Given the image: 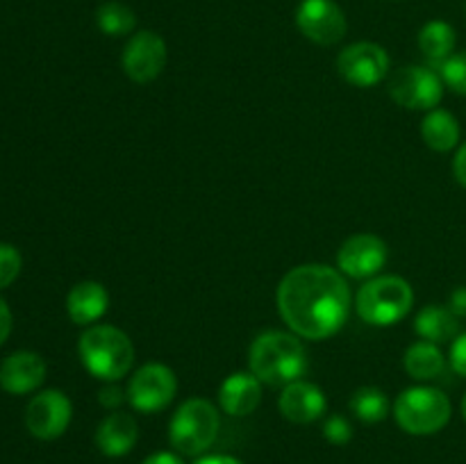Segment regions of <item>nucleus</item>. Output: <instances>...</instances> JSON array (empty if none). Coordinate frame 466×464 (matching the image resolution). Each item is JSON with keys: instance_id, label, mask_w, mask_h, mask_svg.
I'll use <instances>...</instances> for the list:
<instances>
[{"instance_id": "nucleus-33", "label": "nucleus", "mask_w": 466, "mask_h": 464, "mask_svg": "<svg viewBox=\"0 0 466 464\" xmlns=\"http://www.w3.org/2000/svg\"><path fill=\"white\" fill-rule=\"evenodd\" d=\"M144 464H182V459L180 455L168 453V450H159V453L148 455V458L144 459Z\"/></svg>"}, {"instance_id": "nucleus-7", "label": "nucleus", "mask_w": 466, "mask_h": 464, "mask_svg": "<svg viewBox=\"0 0 466 464\" xmlns=\"http://www.w3.org/2000/svg\"><path fill=\"white\" fill-rule=\"evenodd\" d=\"M390 96L394 103L405 109H435L444 96V82L432 66H410L399 68L390 80Z\"/></svg>"}, {"instance_id": "nucleus-22", "label": "nucleus", "mask_w": 466, "mask_h": 464, "mask_svg": "<svg viewBox=\"0 0 466 464\" xmlns=\"http://www.w3.org/2000/svg\"><path fill=\"white\" fill-rule=\"evenodd\" d=\"M455 41L458 36H455L453 25L446 21H428L419 32V48L432 68L444 64L453 55Z\"/></svg>"}, {"instance_id": "nucleus-34", "label": "nucleus", "mask_w": 466, "mask_h": 464, "mask_svg": "<svg viewBox=\"0 0 466 464\" xmlns=\"http://www.w3.org/2000/svg\"><path fill=\"white\" fill-rule=\"evenodd\" d=\"M196 464H244L237 458H230V455H208V458H200Z\"/></svg>"}, {"instance_id": "nucleus-8", "label": "nucleus", "mask_w": 466, "mask_h": 464, "mask_svg": "<svg viewBox=\"0 0 466 464\" xmlns=\"http://www.w3.org/2000/svg\"><path fill=\"white\" fill-rule=\"evenodd\" d=\"M177 391V378L167 364H144L127 385V400L139 412H159L173 400Z\"/></svg>"}, {"instance_id": "nucleus-31", "label": "nucleus", "mask_w": 466, "mask_h": 464, "mask_svg": "<svg viewBox=\"0 0 466 464\" xmlns=\"http://www.w3.org/2000/svg\"><path fill=\"white\" fill-rule=\"evenodd\" d=\"M9 332H12V312H9V305L0 298V346L7 341Z\"/></svg>"}, {"instance_id": "nucleus-32", "label": "nucleus", "mask_w": 466, "mask_h": 464, "mask_svg": "<svg viewBox=\"0 0 466 464\" xmlns=\"http://www.w3.org/2000/svg\"><path fill=\"white\" fill-rule=\"evenodd\" d=\"M453 173H455V177H458L460 185L466 187V141H464L462 146H460L458 153H455Z\"/></svg>"}, {"instance_id": "nucleus-2", "label": "nucleus", "mask_w": 466, "mask_h": 464, "mask_svg": "<svg viewBox=\"0 0 466 464\" xmlns=\"http://www.w3.org/2000/svg\"><path fill=\"white\" fill-rule=\"evenodd\" d=\"M248 364L250 373H255L264 385L287 387L303 378L308 368V353L296 335L268 330L262 332L250 346Z\"/></svg>"}, {"instance_id": "nucleus-25", "label": "nucleus", "mask_w": 466, "mask_h": 464, "mask_svg": "<svg viewBox=\"0 0 466 464\" xmlns=\"http://www.w3.org/2000/svg\"><path fill=\"white\" fill-rule=\"evenodd\" d=\"M444 86L455 94L466 96V53H453L444 64L435 68Z\"/></svg>"}, {"instance_id": "nucleus-29", "label": "nucleus", "mask_w": 466, "mask_h": 464, "mask_svg": "<svg viewBox=\"0 0 466 464\" xmlns=\"http://www.w3.org/2000/svg\"><path fill=\"white\" fill-rule=\"evenodd\" d=\"M126 398H127V391H123L121 387L112 385V382H107V387H103L98 394L100 405H105V408H118Z\"/></svg>"}, {"instance_id": "nucleus-27", "label": "nucleus", "mask_w": 466, "mask_h": 464, "mask_svg": "<svg viewBox=\"0 0 466 464\" xmlns=\"http://www.w3.org/2000/svg\"><path fill=\"white\" fill-rule=\"evenodd\" d=\"M323 437H326L330 444H349L353 439V426L349 423V419L339 417V414H332L323 423Z\"/></svg>"}, {"instance_id": "nucleus-30", "label": "nucleus", "mask_w": 466, "mask_h": 464, "mask_svg": "<svg viewBox=\"0 0 466 464\" xmlns=\"http://www.w3.org/2000/svg\"><path fill=\"white\" fill-rule=\"evenodd\" d=\"M446 308H449L458 318L466 317V287L453 289V294L449 296V305H446Z\"/></svg>"}, {"instance_id": "nucleus-10", "label": "nucleus", "mask_w": 466, "mask_h": 464, "mask_svg": "<svg viewBox=\"0 0 466 464\" xmlns=\"http://www.w3.org/2000/svg\"><path fill=\"white\" fill-rule=\"evenodd\" d=\"M296 25L319 45H335L344 39L349 23L335 0H303L296 12Z\"/></svg>"}, {"instance_id": "nucleus-18", "label": "nucleus", "mask_w": 466, "mask_h": 464, "mask_svg": "<svg viewBox=\"0 0 466 464\" xmlns=\"http://www.w3.org/2000/svg\"><path fill=\"white\" fill-rule=\"evenodd\" d=\"M109 308V294L100 282L85 280L77 282L66 296V312L77 326L96 323Z\"/></svg>"}, {"instance_id": "nucleus-5", "label": "nucleus", "mask_w": 466, "mask_h": 464, "mask_svg": "<svg viewBox=\"0 0 466 464\" xmlns=\"http://www.w3.org/2000/svg\"><path fill=\"white\" fill-rule=\"evenodd\" d=\"M451 400L437 387H410L394 405L396 423L410 435H435L451 421Z\"/></svg>"}, {"instance_id": "nucleus-19", "label": "nucleus", "mask_w": 466, "mask_h": 464, "mask_svg": "<svg viewBox=\"0 0 466 464\" xmlns=\"http://www.w3.org/2000/svg\"><path fill=\"white\" fill-rule=\"evenodd\" d=\"M414 330L423 341L432 344H444V341L455 339L460 335L458 317L449 308L441 305H426L414 318Z\"/></svg>"}, {"instance_id": "nucleus-20", "label": "nucleus", "mask_w": 466, "mask_h": 464, "mask_svg": "<svg viewBox=\"0 0 466 464\" xmlns=\"http://www.w3.org/2000/svg\"><path fill=\"white\" fill-rule=\"evenodd\" d=\"M405 371L414 380H437L446 373V358L440 350V346L432 341H417L405 350Z\"/></svg>"}, {"instance_id": "nucleus-35", "label": "nucleus", "mask_w": 466, "mask_h": 464, "mask_svg": "<svg viewBox=\"0 0 466 464\" xmlns=\"http://www.w3.org/2000/svg\"><path fill=\"white\" fill-rule=\"evenodd\" d=\"M462 417H464V421H466V394H464V398H462Z\"/></svg>"}, {"instance_id": "nucleus-1", "label": "nucleus", "mask_w": 466, "mask_h": 464, "mask_svg": "<svg viewBox=\"0 0 466 464\" xmlns=\"http://www.w3.org/2000/svg\"><path fill=\"white\" fill-rule=\"evenodd\" d=\"M278 309L291 330L305 339H326L349 318L350 289L344 273L326 264H303L282 277Z\"/></svg>"}, {"instance_id": "nucleus-16", "label": "nucleus", "mask_w": 466, "mask_h": 464, "mask_svg": "<svg viewBox=\"0 0 466 464\" xmlns=\"http://www.w3.org/2000/svg\"><path fill=\"white\" fill-rule=\"evenodd\" d=\"M262 400V380L255 373H232L218 389V403L230 417H246Z\"/></svg>"}, {"instance_id": "nucleus-9", "label": "nucleus", "mask_w": 466, "mask_h": 464, "mask_svg": "<svg viewBox=\"0 0 466 464\" xmlns=\"http://www.w3.org/2000/svg\"><path fill=\"white\" fill-rule=\"evenodd\" d=\"M337 71L349 85L369 89L390 73V55L373 41H358L341 50L337 57Z\"/></svg>"}, {"instance_id": "nucleus-6", "label": "nucleus", "mask_w": 466, "mask_h": 464, "mask_svg": "<svg viewBox=\"0 0 466 464\" xmlns=\"http://www.w3.org/2000/svg\"><path fill=\"white\" fill-rule=\"evenodd\" d=\"M218 412L209 400L189 398L176 409L168 426L171 446L182 455H200L218 435Z\"/></svg>"}, {"instance_id": "nucleus-21", "label": "nucleus", "mask_w": 466, "mask_h": 464, "mask_svg": "<svg viewBox=\"0 0 466 464\" xmlns=\"http://www.w3.org/2000/svg\"><path fill=\"white\" fill-rule=\"evenodd\" d=\"M421 136L428 148L449 153L460 144V123L446 109H431L421 121Z\"/></svg>"}, {"instance_id": "nucleus-24", "label": "nucleus", "mask_w": 466, "mask_h": 464, "mask_svg": "<svg viewBox=\"0 0 466 464\" xmlns=\"http://www.w3.org/2000/svg\"><path fill=\"white\" fill-rule=\"evenodd\" d=\"M96 23L100 32L107 36L130 35L137 25V16L127 5L123 3H103L96 12Z\"/></svg>"}, {"instance_id": "nucleus-17", "label": "nucleus", "mask_w": 466, "mask_h": 464, "mask_svg": "<svg viewBox=\"0 0 466 464\" xmlns=\"http://www.w3.org/2000/svg\"><path fill=\"white\" fill-rule=\"evenodd\" d=\"M137 437H139V426L135 417L126 412H114L100 421L96 430V444L100 453L107 458H121L135 449Z\"/></svg>"}, {"instance_id": "nucleus-23", "label": "nucleus", "mask_w": 466, "mask_h": 464, "mask_svg": "<svg viewBox=\"0 0 466 464\" xmlns=\"http://www.w3.org/2000/svg\"><path fill=\"white\" fill-rule=\"evenodd\" d=\"M350 409L364 423L385 421L390 414V398L385 391L376 389V387H362L350 396Z\"/></svg>"}, {"instance_id": "nucleus-12", "label": "nucleus", "mask_w": 466, "mask_h": 464, "mask_svg": "<svg viewBox=\"0 0 466 464\" xmlns=\"http://www.w3.org/2000/svg\"><path fill=\"white\" fill-rule=\"evenodd\" d=\"M390 250L387 244L376 235H355L341 244L339 253H337V268L344 276L355 277V280H367L380 273V268L387 264Z\"/></svg>"}, {"instance_id": "nucleus-14", "label": "nucleus", "mask_w": 466, "mask_h": 464, "mask_svg": "<svg viewBox=\"0 0 466 464\" xmlns=\"http://www.w3.org/2000/svg\"><path fill=\"white\" fill-rule=\"evenodd\" d=\"M46 380V362L41 355L30 350L12 353L0 364V387L7 394H30L39 389Z\"/></svg>"}, {"instance_id": "nucleus-11", "label": "nucleus", "mask_w": 466, "mask_h": 464, "mask_svg": "<svg viewBox=\"0 0 466 464\" xmlns=\"http://www.w3.org/2000/svg\"><path fill=\"white\" fill-rule=\"evenodd\" d=\"M73 417L68 396L59 389H46L27 403L25 426L36 439H57L66 432Z\"/></svg>"}, {"instance_id": "nucleus-4", "label": "nucleus", "mask_w": 466, "mask_h": 464, "mask_svg": "<svg viewBox=\"0 0 466 464\" xmlns=\"http://www.w3.org/2000/svg\"><path fill=\"white\" fill-rule=\"evenodd\" d=\"M414 291L408 280L399 276L371 277L358 291L355 308L369 326H394L412 309Z\"/></svg>"}, {"instance_id": "nucleus-28", "label": "nucleus", "mask_w": 466, "mask_h": 464, "mask_svg": "<svg viewBox=\"0 0 466 464\" xmlns=\"http://www.w3.org/2000/svg\"><path fill=\"white\" fill-rule=\"evenodd\" d=\"M451 367L458 376L466 378V332L458 335L451 346Z\"/></svg>"}, {"instance_id": "nucleus-3", "label": "nucleus", "mask_w": 466, "mask_h": 464, "mask_svg": "<svg viewBox=\"0 0 466 464\" xmlns=\"http://www.w3.org/2000/svg\"><path fill=\"white\" fill-rule=\"evenodd\" d=\"M77 353L86 371L103 382L121 380L135 362L130 337L114 326L86 328L77 344Z\"/></svg>"}, {"instance_id": "nucleus-26", "label": "nucleus", "mask_w": 466, "mask_h": 464, "mask_svg": "<svg viewBox=\"0 0 466 464\" xmlns=\"http://www.w3.org/2000/svg\"><path fill=\"white\" fill-rule=\"evenodd\" d=\"M23 267V257L16 246L0 244V289L12 285Z\"/></svg>"}, {"instance_id": "nucleus-13", "label": "nucleus", "mask_w": 466, "mask_h": 464, "mask_svg": "<svg viewBox=\"0 0 466 464\" xmlns=\"http://www.w3.org/2000/svg\"><path fill=\"white\" fill-rule=\"evenodd\" d=\"M121 64L132 82H153L167 64V41L153 30L137 32L123 50Z\"/></svg>"}, {"instance_id": "nucleus-15", "label": "nucleus", "mask_w": 466, "mask_h": 464, "mask_svg": "<svg viewBox=\"0 0 466 464\" xmlns=\"http://www.w3.org/2000/svg\"><path fill=\"white\" fill-rule=\"evenodd\" d=\"M278 405L291 423H312L326 412V394L314 382L296 380L282 389Z\"/></svg>"}]
</instances>
